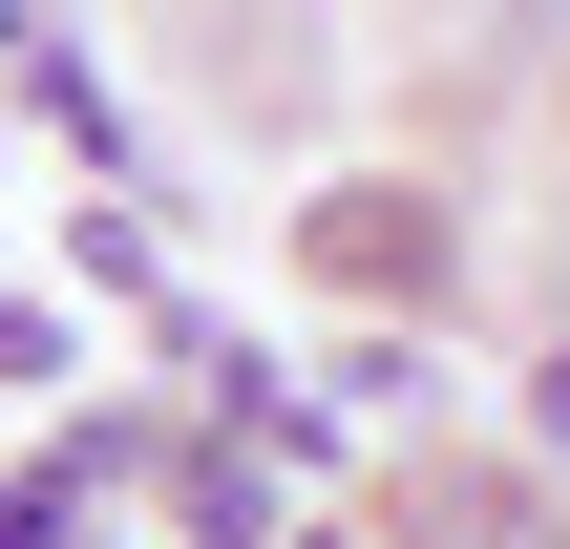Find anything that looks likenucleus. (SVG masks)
<instances>
[{
    "label": "nucleus",
    "instance_id": "1",
    "mask_svg": "<svg viewBox=\"0 0 570 549\" xmlns=\"http://www.w3.org/2000/svg\"><path fill=\"white\" fill-rule=\"evenodd\" d=\"M317 254H338L360 296H444V212H423V190H338V212H317Z\"/></svg>",
    "mask_w": 570,
    "mask_h": 549
}]
</instances>
